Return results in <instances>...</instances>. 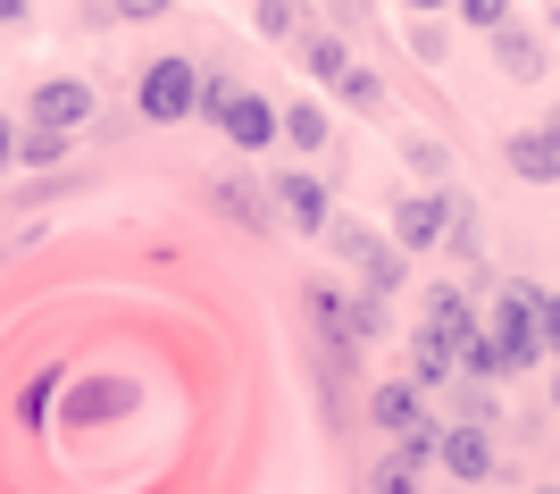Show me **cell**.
Wrapping results in <instances>:
<instances>
[{
  "instance_id": "32",
  "label": "cell",
  "mask_w": 560,
  "mask_h": 494,
  "mask_svg": "<svg viewBox=\"0 0 560 494\" xmlns=\"http://www.w3.org/2000/svg\"><path fill=\"white\" fill-rule=\"evenodd\" d=\"M544 494H560V486H544Z\"/></svg>"
},
{
  "instance_id": "25",
  "label": "cell",
  "mask_w": 560,
  "mask_h": 494,
  "mask_svg": "<svg viewBox=\"0 0 560 494\" xmlns=\"http://www.w3.org/2000/svg\"><path fill=\"white\" fill-rule=\"evenodd\" d=\"M536 335L544 353H560V294H536Z\"/></svg>"
},
{
  "instance_id": "31",
  "label": "cell",
  "mask_w": 560,
  "mask_h": 494,
  "mask_svg": "<svg viewBox=\"0 0 560 494\" xmlns=\"http://www.w3.org/2000/svg\"><path fill=\"white\" fill-rule=\"evenodd\" d=\"M552 402H560V377H552Z\"/></svg>"
},
{
  "instance_id": "22",
  "label": "cell",
  "mask_w": 560,
  "mask_h": 494,
  "mask_svg": "<svg viewBox=\"0 0 560 494\" xmlns=\"http://www.w3.org/2000/svg\"><path fill=\"white\" fill-rule=\"evenodd\" d=\"M101 411H117V386H75V402H68V420H101Z\"/></svg>"
},
{
  "instance_id": "28",
  "label": "cell",
  "mask_w": 560,
  "mask_h": 494,
  "mask_svg": "<svg viewBox=\"0 0 560 494\" xmlns=\"http://www.w3.org/2000/svg\"><path fill=\"white\" fill-rule=\"evenodd\" d=\"M167 0H117V18H160Z\"/></svg>"
},
{
  "instance_id": "3",
  "label": "cell",
  "mask_w": 560,
  "mask_h": 494,
  "mask_svg": "<svg viewBox=\"0 0 560 494\" xmlns=\"http://www.w3.org/2000/svg\"><path fill=\"white\" fill-rule=\"evenodd\" d=\"M327 235H335V252L360 268V294H394L401 285V243L369 235V227H351V218H327Z\"/></svg>"
},
{
  "instance_id": "2",
  "label": "cell",
  "mask_w": 560,
  "mask_h": 494,
  "mask_svg": "<svg viewBox=\"0 0 560 494\" xmlns=\"http://www.w3.org/2000/svg\"><path fill=\"white\" fill-rule=\"evenodd\" d=\"M493 353L502 369H536L544 360V335H536V285H502V302H493Z\"/></svg>"
},
{
  "instance_id": "18",
  "label": "cell",
  "mask_w": 560,
  "mask_h": 494,
  "mask_svg": "<svg viewBox=\"0 0 560 494\" xmlns=\"http://www.w3.org/2000/svg\"><path fill=\"white\" fill-rule=\"evenodd\" d=\"M444 377H452V353H435V344H419V335H410V386H419V394H435Z\"/></svg>"
},
{
  "instance_id": "5",
  "label": "cell",
  "mask_w": 560,
  "mask_h": 494,
  "mask_svg": "<svg viewBox=\"0 0 560 494\" xmlns=\"http://www.w3.org/2000/svg\"><path fill=\"white\" fill-rule=\"evenodd\" d=\"M452 235V193H410L394 210V243L401 252H435V243Z\"/></svg>"
},
{
  "instance_id": "12",
  "label": "cell",
  "mask_w": 560,
  "mask_h": 494,
  "mask_svg": "<svg viewBox=\"0 0 560 494\" xmlns=\"http://www.w3.org/2000/svg\"><path fill=\"white\" fill-rule=\"evenodd\" d=\"M493 68H502V76H518V84H536V76H544V43L527 34V25H511V18H502V25H493Z\"/></svg>"
},
{
  "instance_id": "26",
  "label": "cell",
  "mask_w": 560,
  "mask_h": 494,
  "mask_svg": "<svg viewBox=\"0 0 560 494\" xmlns=\"http://www.w3.org/2000/svg\"><path fill=\"white\" fill-rule=\"evenodd\" d=\"M452 9H460L468 25H486V34H493L502 18H511V0H452Z\"/></svg>"
},
{
  "instance_id": "14",
  "label": "cell",
  "mask_w": 560,
  "mask_h": 494,
  "mask_svg": "<svg viewBox=\"0 0 560 494\" xmlns=\"http://www.w3.org/2000/svg\"><path fill=\"white\" fill-rule=\"evenodd\" d=\"M210 202H218V218H234V227H252V235L268 227V193H259V185H234V176H226V185H218Z\"/></svg>"
},
{
  "instance_id": "13",
  "label": "cell",
  "mask_w": 560,
  "mask_h": 494,
  "mask_svg": "<svg viewBox=\"0 0 560 494\" xmlns=\"http://www.w3.org/2000/svg\"><path fill=\"white\" fill-rule=\"evenodd\" d=\"M369 420L385 427V436H410V427L427 420V402H419V386H410V377H394V386H376V394H369Z\"/></svg>"
},
{
  "instance_id": "17",
  "label": "cell",
  "mask_w": 560,
  "mask_h": 494,
  "mask_svg": "<svg viewBox=\"0 0 560 494\" xmlns=\"http://www.w3.org/2000/svg\"><path fill=\"white\" fill-rule=\"evenodd\" d=\"M277 135L318 151V142H327V110H318V101H293V110H277Z\"/></svg>"
},
{
  "instance_id": "29",
  "label": "cell",
  "mask_w": 560,
  "mask_h": 494,
  "mask_svg": "<svg viewBox=\"0 0 560 494\" xmlns=\"http://www.w3.org/2000/svg\"><path fill=\"white\" fill-rule=\"evenodd\" d=\"M25 18V0H0V25H18Z\"/></svg>"
},
{
  "instance_id": "27",
  "label": "cell",
  "mask_w": 560,
  "mask_h": 494,
  "mask_svg": "<svg viewBox=\"0 0 560 494\" xmlns=\"http://www.w3.org/2000/svg\"><path fill=\"white\" fill-rule=\"evenodd\" d=\"M18 168V118H0V176Z\"/></svg>"
},
{
  "instance_id": "19",
  "label": "cell",
  "mask_w": 560,
  "mask_h": 494,
  "mask_svg": "<svg viewBox=\"0 0 560 494\" xmlns=\"http://www.w3.org/2000/svg\"><path fill=\"white\" fill-rule=\"evenodd\" d=\"M460 369L477 377V386H486V377H511V369H502V353H493V335H468V344H460Z\"/></svg>"
},
{
  "instance_id": "11",
  "label": "cell",
  "mask_w": 560,
  "mask_h": 494,
  "mask_svg": "<svg viewBox=\"0 0 560 494\" xmlns=\"http://www.w3.org/2000/svg\"><path fill=\"white\" fill-rule=\"evenodd\" d=\"M218 126L234 135V151H268V142H277V110H268L259 93H243V84H234V101H226Z\"/></svg>"
},
{
  "instance_id": "4",
  "label": "cell",
  "mask_w": 560,
  "mask_h": 494,
  "mask_svg": "<svg viewBox=\"0 0 560 494\" xmlns=\"http://www.w3.org/2000/svg\"><path fill=\"white\" fill-rule=\"evenodd\" d=\"M93 84H75V76H50V84H34V101H25V126L34 135H84L93 126Z\"/></svg>"
},
{
  "instance_id": "10",
  "label": "cell",
  "mask_w": 560,
  "mask_h": 494,
  "mask_svg": "<svg viewBox=\"0 0 560 494\" xmlns=\"http://www.w3.org/2000/svg\"><path fill=\"white\" fill-rule=\"evenodd\" d=\"M268 202H277L284 210V227H302V235H327V185H318V176H302V168H293V176H277V185H268Z\"/></svg>"
},
{
  "instance_id": "23",
  "label": "cell",
  "mask_w": 560,
  "mask_h": 494,
  "mask_svg": "<svg viewBox=\"0 0 560 494\" xmlns=\"http://www.w3.org/2000/svg\"><path fill=\"white\" fill-rule=\"evenodd\" d=\"M226 101H234V76H201V101H192V110H201V118H226Z\"/></svg>"
},
{
  "instance_id": "30",
  "label": "cell",
  "mask_w": 560,
  "mask_h": 494,
  "mask_svg": "<svg viewBox=\"0 0 560 494\" xmlns=\"http://www.w3.org/2000/svg\"><path fill=\"white\" fill-rule=\"evenodd\" d=\"M410 9H427V18H435V9H452V0H410Z\"/></svg>"
},
{
  "instance_id": "21",
  "label": "cell",
  "mask_w": 560,
  "mask_h": 494,
  "mask_svg": "<svg viewBox=\"0 0 560 494\" xmlns=\"http://www.w3.org/2000/svg\"><path fill=\"white\" fill-rule=\"evenodd\" d=\"M335 84H343V101H351V110H385V84H376L369 68H343Z\"/></svg>"
},
{
  "instance_id": "15",
  "label": "cell",
  "mask_w": 560,
  "mask_h": 494,
  "mask_svg": "<svg viewBox=\"0 0 560 494\" xmlns=\"http://www.w3.org/2000/svg\"><path fill=\"white\" fill-rule=\"evenodd\" d=\"M419 470H427V461H410V452H385V461H369V494H427L419 486Z\"/></svg>"
},
{
  "instance_id": "8",
  "label": "cell",
  "mask_w": 560,
  "mask_h": 494,
  "mask_svg": "<svg viewBox=\"0 0 560 494\" xmlns=\"http://www.w3.org/2000/svg\"><path fill=\"white\" fill-rule=\"evenodd\" d=\"M310 319H318V353H327V369L343 377L351 369V344H360V335H351V302L335 294V285H310Z\"/></svg>"
},
{
  "instance_id": "6",
  "label": "cell",
  "mask_w": 560,
  "mask_h": 494,
  "mask_svg": "<svg viewBox=\"0 0 560 494\" xmlns=\"http://www.w3.org/2000/svg\"><path fill=\"white\" fill-rule=\"evenodd\" d=\"M435 461H444V478H460V486H486V478H493V436L460 420V427L435 436Z\"/></svg>"
},
{
  "instance_id": "20",
  "label": "cell",
  "mask_w": 560,
  "mask_h": 494,
  "mask_svg": "<svg viewBox=\"0 0 560 494\" xmlns=\"http://www.w3.org/2000/svg\"><path fill=\"white\" fill-rule=\"evenodd\" d=\"M302 9H310V0H259V34H268V43H284V34L302 25Z\"/></svg>"
},
{
  "instance_id": "1",
  "label": "cell",
  "mask_w": 560,
  "mask_h": 494,
  "mask_svg": "<svg viewBox=\"0 0 560 494\" xmlns=\"http://www.w3.org/2000/svg\"><path fill=\"white\" fill-rule=\"evenodd\" d=\"M192 101H201V68H192V59H151V68H142V84H135V110H142L151 126L192 118Z\"/></svg>"
},
{
  "instance_id": "7",
  "label": "cell",
  "mask_w": 560,
  "mask_h": 494,
  "mask_svg": "<svg viewBox=\"0 0 560 494\" xmlns=\"http://www.w3.org/2000/svg\"><path fill=\"white\" fill-rule=\"evenodd\" d=\"M468 294L460 285H435V294H427V319H419V344H435V353H452L460 360V344H468Z\"/></svg>"
},
{
  "instance_id": "16",
  "label": "cell",
  "mask_w": 560,
  "mask_h": 494,
  "mask_svg": "<svg viewBox=\"0 0 560 494\" xmlns=\"http://www.w3.org/2000/svg\"><path fill=\"white\" fill-rule=\"evenodd\" d=\"M302 68H310V76H327V84H335V76L351 68L343 34H327V25H310V34H302Z\"/></svg>"
},
{
  "instance_id": "24",
  "label": "cell",
  "mask_w": 560,
  "mask_h": 494,
  "mask_svg": "<svg viewBox=\"0 0 560 494\" xmlns=\"http://www.w3.org/2000/svg\"><path fill=\"white\" fill-rule=\"evenodd\" d=\"M452 402H460V420H468V427H486V420H493V394L477 386V377H468V386H460Z\"/></svg>"
},
{
  "instance_id": "9",
  "label": "cell",
  "mask_w": 560,
  "mask_h": 494,
  "mask_svg": "<svg viewBox=\"0 0 560 494\" xmlns=\"http://www.w3.org/2000/svg\"><path fill=\"white\" fill-rule=\"evenodd\" d=\"M502 160H511V176H527V185H552V176H560V118L511 135V142H502Z\"/></svg>"
}]
</instances>
